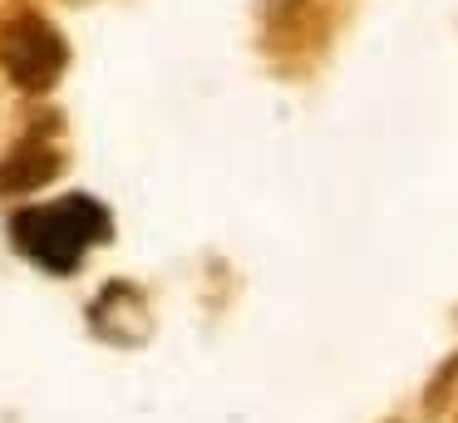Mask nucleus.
<instances>
[{
    "instance_id": "f03ea898",
    "label": "nucleus",
    "mask_w": 458,
    "mask_h": 423,
    "mask_svg": "<svg viewBox=\"0 0 458 423\" xmlns=\"http://www.w3.org/2000/svg\"><path fill=\"white\" fill-rule=\"evenodd\" d=\"M0 55H5L11 79L21 89H30V94L50 89L64 69V45H60V35H55V25H45L40 15L15 20V25L5 30V49H0Z\"/></svg>"
},
{
    "instance_id": "f257e3e1",
    "label": "nucleus",
    "mask_w": 458,
    "mask_h": 423,
    "mask_svg": "<svg viewBox=\"0 0 458 423\" xmlns=\"http://www.w3.org/2000/svg\"><path fill=\"white\" fill-rule=\"evenodd\" d=\"M114 236V216L99 197L89 192H70L55 202H35L21 207L11 216V241L25 261H35L50 275H70L80 271V261L94 251L99 241Z\"/></svg>"
}]
</instances>
